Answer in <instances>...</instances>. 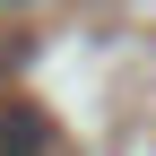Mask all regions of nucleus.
I'll use <instances>...</instances> for the list:
<instances>
[{"instance_id": "1", "label": "nucleus", "mask_w": 156, "mask_h": 156, "mask_svg": "<svg viewBox=\"0 0 156 156\" xmlns=\"http://www.w3.org/2000/svg\"><path fill=\"white\" fill-rule=\"evenodd\" d=\"M52 147V122L35 104H0V156H44Z\"/></svg>"}]
</instances>
